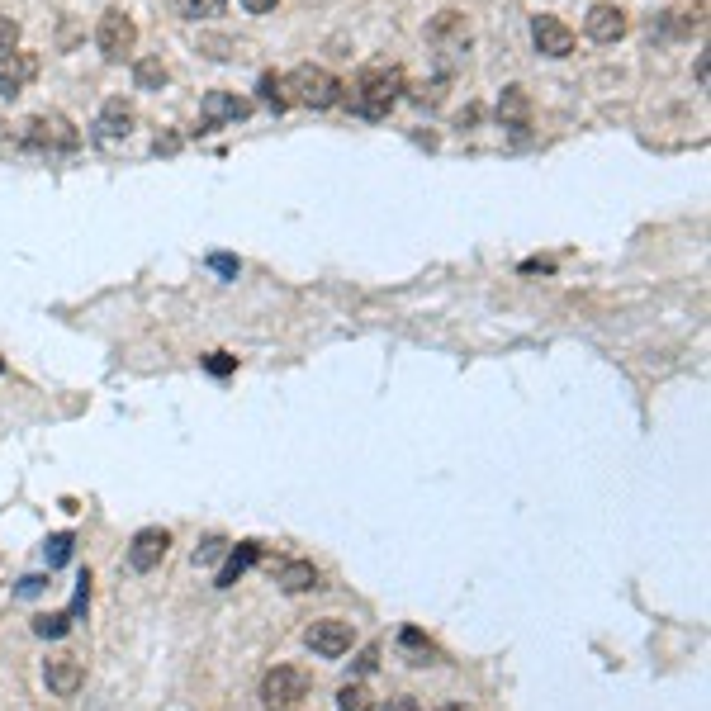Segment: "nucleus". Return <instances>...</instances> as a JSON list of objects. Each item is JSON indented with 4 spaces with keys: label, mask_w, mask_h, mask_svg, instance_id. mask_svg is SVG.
<instances>
[{
    "label": "nucleus",
    "mask_w": 711,
    "mask_h": 711,
    "mask_svg": "<svg viewBox=\"0 0 711 711\" xmlns=\"http://www.w3.org/2000/svg\"><path fill=\"white\" fill-rule=\"evenodd\" d=\"M403 91H408L403 67H394V62H375V67H365V72L351 81L347 105L361 114V119H384V114L399 105Z\"/></svg>",
    "instance_id": "nucleus-1"
},
{
    "label": "nucleus",
    "mask_w": 711,
    "mask_h": 711,
    "mask_svg": "<svg viewBox=\"0 0 711 711\" xmlns=\"http://www.w3.org/2000/svg\"><path fill=\"white\" fill-rule=\"evenodd\" d=\"M342 81L328 72V67H313V62H304V67H294L290 76H285V95H290L294 105H304V110H332L337 100H342Z\"/></svg>",
    "instance_id": "nucleus-2"
},
{
    "label": "nucleus",
    "mask_w": 711,
    "mask_h": 711,
    "mask_svg": "<svg viewBox=\"0 0 711 711\" xmlns=\"http://www.w3.org/2000/svg\"><path fill=\"white\" fill-rule=\"evenodd\" d=\"M76 143H81V133L62 114H34L19 124V147H29V152H72Z\"/></svg>",
    "instance_id": "nucleus-3"
},
{
    "label": "nucleus",
    "mask_w": 711,
    "mask_h": 711,
    "mask_svg": "<svg viewBox=\"0 0 711 711\" xmlns=\"http://www.w3.org/2000/svg\"><path fill=\"white\" fill-rule=\"evenodd\" d=\"M304 697H309V678H304V669H294V664H275V669H266V678H261V707L266 711H299L304 707Z\"/></svg>",
    "instance_id": "nucleus-4"
},
{
    "label": "nucleus",
    "mask_w": 711,
    "mask_h": 711,
    "mask_svg": "<svg viewBox=\"0 0 711 711\" xmlns=\"http://www.w3.org/2000/svg\"><path fill=\"white\" fill-rule=\"evenodd\" d=\"M133 43H138V24H133V15H124V10H105L100 24H95V48L110 57V62H124V57L133 53Z\"/></svg>",
    "instance_id": "nucleus-5"
},
{
    "label": "nucleus",
    "mask_w": 711,
    "mask_h": 711,
    "mask_svg": "<svg viewBox=\"0 0 711 711\" xmlns=\"http://www.w3.org/2000/svg\"><path fill=\"white\" fill-rule=\"evenodd\" d=\"M351 640H356V636H351L347 621H332V617L328 621H313L309 631H304V645H309L313 655H323V659H342L351 650Z\"/></svg>",
    "instance_id": "nucleus-6"
},
{
    "label": "nucleus",
    "mask_w": 711,
    "mask_h": 711,
    "mask_svg": "<svg viewBox=\"0 0 711 711\" xmlns=\"http://www.w3.org/2000/svg\"><path fill=\"white\" fill-rule=\"evenodd\" d=\"M166 550H171V531L162 527H143L133 541H128V569H138V574H147V569H157L166 560Z\"/></svg>",
    "instance_id": "nucleus-7"
},
{
    "label": "nucleus",
    "mask_w": 711,
    "mask_h": 711,
    "mask_svg": "<svg viewBox=\"0 0 711 711\" xmlns=\"http://www.w3.org/2000/svg\"><path fill=\"white\" fill-rule=\"evenodd\" d=\"M531 43H536L541 57H569L574 53V29L560 24L555 15H536L531 19Z\"/></svg>",
    "instance_id": "nucleus-8"
},
{
    "label": "nucleus",
    "mask_w": 711,
    "mask_h": 711,
    "mask_svg": "<svg viewBox=\"0 0 711 711\" xmlns=\"http://www.w3.org/2000/svg\"><path fill=\"white\" fill-rule=\"evenodd\" d=\"M252 114V100H242L237 91H209L200 105V119L204 128H219V124H237V119H247Z\"/></svg>",
    "instance_id": "nucleus-9"
},
{
    "label": "nucleus",
    "mask_w": 711,
    "mask_h": 711,
    "mask_svg": "<svg viewBox=\"0 0 711 711\" xmlns=\"http://www.w3.org/2000/svg\"><path fill=\"white\" fill-rule=\"evenodd\" d=\"M133 124H138L133 105H128L124 95H114V100H105V105H100V119H95V138H100V143H119V138H128V133H133Z\"/></svg>",
    "instance_id": "nucleus-10"
},
{
    "label": "nucleus",
    "mask_w": 711,
    "mask_h": 711,
    "mask_svg": "<svg viewBox=\"0 0 711 711\" xmlns=\"http://www.w3.org/2000/svg\"><path fill=\"white\" fill-rule=\"evenodd\" d=\"M43 683H48V693L53 697H76L81 693V683H86V669H81L72 655H57V659L43 664Z\"/></svg>",
    "instance_id": "nucleus-11"
},
{
    "label": "nucleus",
    "mask_w": 711,
    "mask_h": 711,
    "mask_svg": "<svg viewBox=\"0 0 711 711\" xmlns=\"http://www.w3.org/2000/svg\"><path fill=\"white\" fill-rule=\"evenodd\" d=\"M584 29L593 43H617V38H626V10L621 5H593Z\"/></svg>",
    "instance_id": "nucleus-12"
},
{
    "label": "nucleus",
    "mask_w": 711,
    "mask_h": 711,
    "mask_svg": "<svg viewBox=\"0 0 711 711\" xmlns=\"http://www.w3.org/2000/svg\"><path fill=\"white\" fill-rule=\"evenodd\" d=\"M34 76H38V57L34 53H15L10 62H5V72H0V95H5V100H15Z\"/></svg>",
    "instance_id": "nucleus-13"
},
{
    "label": "nucleus",
    "mask_w": 711,
    "mask_h": 711,
    "mask_svg": "<svg viewBox=\"0 0 711 711\" xmlns=\"http://www.w3.org/2000/svg\"><path fill=\"white\" fill-rule=\"evenodd\" d=\"M498 119H503V128H512V133H522L531 119V100L522 86H508L503 91V100H498Z\"/></svg>",
    "instance_id": "nucleus-14"
},
{
    "label": "nucleus",
    "mask_w": 711,
    "mask_h": 711,
    "mask_svg": "<svg viewBox=\"0 0 711 711\" xmlns=\"http://www.w3.org/2000/svg\"><path fill=\"white\" fill-rule=\"evenodd\" d=\"M256 560H261V546H256V541H242L237 550H228V565L219 569V579H214V584H219V588H233L237 579H242V574L256 565Z\"/></svg>",
    "instance_id": "nucleus-15"
},
{
    "label": "nucleus",
    "mask_w": 711,
    "mask_h": 711,
    "mask_svg": "<svg viewBox=\"0 0 711 711\" xmlns=\"http://www.w3.org/2000/svg\"><path fill=\"white\" fill-rule=\"evenodd\" d=\"M275 584H280V593H309V588H318V569L309 565V560H290V565H280V574H275Z\"/></svg>",
    "instance_id": "nucleus-16"
},
{
    "label": "nucleus",
    "mask_w": 711,
    "mask_h": 711,
    "mask_svg": "<svg viewBox=\"0 0 711 711\" xmlns=\"http://www.w3.org/2000/svg\"><path fill=\"white\" fill-rule=\"evenodd\" d=\"M427 38H432V43H465V38H470V24H465L460 10H441V15L432 19Z\"/></svg>",
    "instance_id": "nucleus-17"
},
{
    "label": "nucleus",
    "mask_w": 711,
    "mask_h": 711,
    "mask_svg": "<svg viewBox=\"0 0 711 711\" xmlns=\"http://www.w3.org/2000/svg\"><path fill=\"white\" fill-rule=\"evenodd\" d=\"M399 650H403V659H408V664H432V659H437V645L422 636L418 626H403V631H399Z\"/></svg>",
    "instance_id": "nucleus-18"
},
{
    "label": "nucleus",
    "mask_w": 711,
    "mask_h": 711,
    "mask_svg": "<svg viewBox=\"0 0 711 711\" xmlns=\"http://www.w3.org/2000/svg\"><path fill=\"white\" fill-rule=\"evenodd\" d=\"M133 76H138V91H162L166 86V62L162 57H143V62L133 67Z\"/></svg>",
    "instance_id": "nucleus-19"
},
{
    "label": "nucleus",
    "mask_w": 711,
    "mask_h": 711,
    "mask_svg": "<svg viewBox=\"0 0 711 711\" xmlns=\"http://www.w3.org/2000/svg\"><path fill=\"white\" fill-rule=\"evenodd\" d=\"M337 711H375V693H370L365 683H347V688L337 693Z\"/></svg>",
    "instance_id": "nucleus-20"
},
{
    "label": "nucleus",
    "mask_w": 711,
    "mask_h": 711,
    "mask_svg": "<svg viewBox=\"0 0 711 711\" xmlns=\"http://www.w3.org/2000/svg\"><path fill=\"white\" fill-rule=\"evenodd\" d=\"M34 631L43 640H57L72 631V612H43V617H34Z\"/></svg>",
    "instance_id": "nucleus-21"
},
{
    "label": "nucleus",
    "mask_w": 711,
    "mask_h": 711,
    "mask_svg": "<svg viewBox=\"0 0 711 711\" xmlns=\"http://www.w3.org/2000/svg\"><path fill=\"white\" fill-rule=\"evenodd\" d=\"M256 91H261V100H266L271 110H285V105H290V95H285V81H280L275 72L261 76V81H256Z\"/></svg>",
    "instance_id": "nucleus-22"
},
{
    "label": "nucleus",
    "mask_w": 711,
    "mask_h": 711,
    "mask_svg": "<svg viewBox=\"0 0 711 711\" xmlns=\"http://www.w3.org/2000/svg\"><path fill=\"white\" fill-rule=\"evenodd\" d=\"M200 53H209L214 62H228V57L237 53V43H233V38H219V34H204L200 38Z\"/></svg>",
    "instance_id": "nucleus-23"
},
{
    "label": "nucleus",
    "mask_w": 711,
    "mask_h": 711,
    "mask_svg": "<svg viewBox=\"0 0 711 711\" xmlns=\"http://www.w3.org/2000/svg\"><path fill=\"white\" fill-rule=\"evenodd\" d=\"M19 53V24L15 19H0V62H10Z\"/></svg>",
    "instance_id": "nucleus-24"
},
{
    "label": "nucleus",
    "mask_w": 711,
    "mask_h": 711,
    "mask_svg": "<svg viewBox=\"0 0 711 711\" xmlns=\"http://www.w3.org/2000/svg\"><path fill=\"white\" fill-rule=\"evenodd\" d=\"M176 5H181L185 19H204V15H219L228 0H176Z\"/></svg>",
    "instance_id": "nucleus-25"
},
{
    "label": "nucleus",
    "mask_w": 711,
    "mask_h": 711,
    "mask_svg": "<svg viewBox=\"0 0 711 711\" xmlns=\"http://www.w3.org/2000/svg\"><path fill=\"white\" fill-rule=\"evenodd\" d=\"M223 550H228V541H223V536H209V541H204V546L195 550V565H214Z\"/></svg>",
    "instance_id": "nucleus-26"
},
{
    "label": "nucleus",
    "mask_w": 711,
    "mask_h": 711,
    "mask_svg": "<svg viewBox=\"0 0 711 711\" xmlns=\"http://www.w3.org/2000/svg\"><path fill=\"white\" fill-rule=\"evenodd\" d=\"M67 555H72V536L62 531V536H53V541H48V565H62Z\"/></svg>",
    "instance_id": "nucleus-27"
},
{
    "label": "nucleus",
    "mask_w": 711,
    "mask_h": 711,
    "mask_svg": "<svg viewBox=\"0 0 711 711\" xmlns=\"http://www.w3.org/2000/svg\"><path fill=\"white\" fill-rule=\"evenodd\" d=\"M441 95H446V81H432V86H418L413 100H418V105H441Z\"/></svg>",
    "instance_id": "nucleus-28"
},
{
    "label": "nucleus",
    "mask_w": 711,
    "mask_h": 711,
    "mask_svg": "<svg viewBox=\"0 0 711 711\" xmlns=\"http://www.w3.org/2000/svg\"><path fill=\"white\" fill-rule=\"evenodd\" d=\"M204 365H209V375H233V356H228V351H209V361H204Z\"/></svg>",
    "instance_id": "nucleus-29"
},
{
    "label": "nucleus",
    "mask_w": 711,
    "mask_h": 711,
    "mask_svg": "<svg viewBox=\"0 0 711 711\" xmlns=\"http://www.w3.org/2000/svg\"><path fill=\"white\" fill-rule=\"evenodd\" d=\"M275 5H280V0H242L247 15H275Z\"/></svg>",
    "instance_id": "nucleus-30"
},
{
    "label": "nucleus",
    "mask_w": 711,
    "mask_h": 711,
    "mask_svg": "<svg viewBox=\"0 0 711 711\" xmlns=\"http://www.w3.org/2000/svg\"><path fill=\"white\" fill-rule=\"evenodd\" d=\"M375 664H380V650H375V645H370V650H361V659H356V669H361V674H370Z\"/></svg>",
    "instance_id": "nucleus-31"
},
{
    "label": "nucleus",
    "mask_w": 711,
    "mask_h": 711,
    "mask_svg": "<svg viewBox=\"0 0 711 711\" xmlns=\"http://www.w3.org/2000/svg\"><path fill=\"white\" fill-rule=\"evenodd\" d=\"M209 266H214V271H219V275H237V261H233V256H214Z\"/></svg>",
    "instance_id": "nucleus-32"
},
{
    "label": "nucleus",
    "mask_w": 711,
    "mask_h": 711,
    "mask_svg": "<svg viewBox=\"0 0 711 711\" xmlns=\"http://www.w3.org/2000/svg\"><path fill=\"white\" fill-rule=\"evenodd\" d=\"M384 711H422V707L413 702V697H389V707Z\"/></svg>",
    "instance_id": "nucleus-33"
},
{
    "label": "nucleus",
    "mask_w": 711,
    "mask_h": 711,
    "mask_svg": "<svg viewBox=\"0 0 711 711\" xmlns=\"http://www.w3.org/2000/svg\"><path fill=\"white\" fill-rule=\"evenodd\" d=\"M43 588H48V579H24V588H19V593H29V598H34V593H43Z\"/></svg>",
    "instance_id": "nucleus-34"
},
{
    "label": "nucleus",
    "mask_w": 711,
    "mask_h": 711,
    "mask_svg": "<svg viewBox=\"0 0 711 711\" xmlns=\"http://www.w3.org/2000/svg\"><path fill=\"white\" fill-rule=\"evenodd\" d=\"M441 711H470V707H441Z\"/></svg>",
    "instance_id": "nucleus-35"
}]
</instances>
